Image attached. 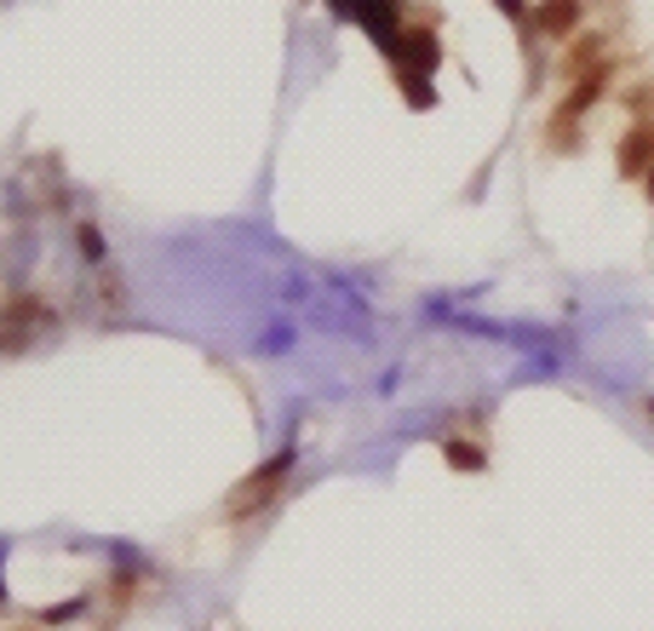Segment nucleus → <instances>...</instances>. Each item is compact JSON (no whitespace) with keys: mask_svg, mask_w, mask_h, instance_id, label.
<instances>
[{"mask_svg":"<svg viewBox=\"0 0 654 631\" xmlns=\"http://www.w3.org/2000/svg\"><path fill=\"white\" fill-rule=\"evenodd\" d=\"M448 465H460V471H482V447H471V442H448Z\"/></svg>","mask_w":654,"mask_h":631,"instance_id":"20e7f679","label":"nucleus"},{"mask_svg":"<svg viewBox=\"0 0 654 631\" xmlns=\"http://www.w3.org/2000/svg\"><path fill=\"white\" fill-rule=\"evenodd\" d=\"M534 29H540V35H551V40L575 35V29H580V0H540Z\"/></svg>","mask_w":654,"mask_h":631,"instance_id":"f03ea898","label":"nucleus"},{"mask_svg":"<svg viewBox=\"0 0 654 631\" xmlns=\"http://www.w3.org/2000/svg\"><path fill=\"white\" fill-rule=\"evenodd\" d=\"M288 471H293V454H276V459H264L259 471L248 477V488H236V494H230V512H236V517L259 512V505L271 500V494H276L281 482H288Z\"/></svg>","mask_w":654,"mask_h":631,"instance_id":"f257e3e1","label":"nucleus"},{"mask_svg":"<svg viewBox=\"0 0 654 631\" xmlns=\"http://www.w3.org/2000/svg\"><path fill=\"white\" fill-rule=\"evenodd\" d=\"M649 161H654V127H631V132H626V144H620V173H626V178H638Z\"/></svg>","mask_w":654,"mask_h":631,"instance_id":"7ed1b4c3","label":"nucleus"},{"mask_svg":"<svg viewBox=\"0 0 654 631\" xmlns=\"http://www.w3.org/2000/svg\"><path fill=\"white\" fill-rule=\"evenodd\" d=\"M494 7H500L505 17H523V12H528V0H494Z\"/></svg>","mask_w":654,"mask_h":631,"instance_id":"423d86ee","label":"nucleus"},{"mask_svg":"<svg viewBox=\"0 0 654 631\" xmlns=\"http://www.w3.org/2000/svg\"><path fill=\"white\" fill-rule=\"evenodd\" d=\"M643 173H649V201H654V161H649V167H643Z\"/></svg>","mask_w":654,"mask_h":631,"instance_id":"0eeeda50","label":"nucleus"},{"mask_svg":"<svg viewBox=\"0 0 654 631\" xmlns=\"http://www.w3.org/2000/svg\"><path fill=\"white\" fill-rule=\"evenodd\" d=\"M80 253H87V258H104V236H98L92 224H80Z\"/></svg>","mask_w":654,"mask_h":631,"instance_id":"39448f33","label":"nucleus"}]
</instances>
